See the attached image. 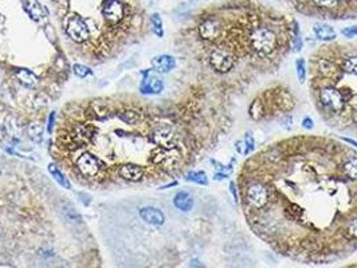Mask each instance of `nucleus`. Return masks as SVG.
<instances>
[{
    "label": "nucleus",
    "mask_w": 357,
    "mask_h": 268,
    "mask_svg": "<svg viewBox=\"0 0 357 268\" xmlns=\"http://www.w3.org/2000/svg\"><path fill=\"white\" fill-rule=\"evenodd\" d=\"M149 140L150 142H153L155 145H157L159 148H164V149H172V148H176V144H178V135L175 133L171 126H159L156 128L152 133L149 134Z\"/></svg>",
    "instance_id": "0eeeda50"
},
{
    "label": "nucleus",
    "mask_w": 357,
    "mask_h": 268,
    "mask_svg": "<svg viewBox=\"0 0 357 268\" xmlns=\"http://www.w3.org/2000/svg\"><path fill=\"white\" fill-rule=\"evenodd\" d=\"M173 205L181 212H190L194 208V196L187 191H180L173 197Z\"/></svg>",
    "instance_id": "dca6fc26"
},
{
    "label": "nucleus",
    "mask_w": 357,
    "mask_h": 268,
    "mask_svg": "<svg viewBox=\"0 0 357 268\" xmlns=\"http://www.w3.org/2000/svg\"><path fill=\"white\" fill-rule=\"evenodd\" d=\"M248 43H250L251 50L258 55L267 57L276 51V46H278V38L273 30L266 26H260L251 31V34L248 36Z\"/></svg>",
    "instance_id": "f257e3e1"
},
{
    "label": "nucleus",
    "mask_w": 357,
    "mask_h": 268,
    "mask_svg": "<svg viewBox=\"0 0 357 268\" xmlns=\"http://www.w3.org/2000/svg\"><path fill=\"white\" fill-rule=\"evenodd\" d=\"M301 126L306 129V130H311V129L314 128V121L311 119L310 117H304V119L301 122Z\"/></svg>",
    "instance_id": "ea45409f"
},
{
    "label": "nucleus",
    "mask_w": 357,
    "mask_h": 268,
    "mask_svg": "<svg viewBox=\"0 0 357 268\" xmlns=\"http://www.w3.org/2000/svg\"><path fill=\"white\" fill-rule=\"evenodd\" d=\"M52 122H54V113H52L51 116H50V123H49V132H51Z\"/></svg>",
    "instance_id": "a18cd8bd"
},
{
    "label": "nucleus",
    "mask_w": 357,
    "mask_h": 268,
    "mask_svg": "<svg viewBox=\"0 0 357 268\" xmlns=\"http://www.w3.org/2000/svg\"><path fill=\"white\" fill-rule=\"evenodd\" d=\"M191 266H192V267H195V266H197V267H203V264H199L197 260H192V262H191Z\"/></svg>",
    "instance_id": "de8ad7c7"
},
{
    "label": "nucleus",
    "mask_w": 357,
    "mask_h": 268,
    "mask_svg": "<svg viewBox=\"0 0 357 268\" xmlns=\"http://www.w3.org/2000/svg\"><path fill=\"white\" fill-rule=\"evenodd\" d=\"M235 55L225 50V48H215L212 53L210 54V64L213 70L218 71L220 74H226L235 66Z\"/></svg>",
    "instance_id": "20e7f679"
},
{
    "label": "nucleus",
    "mask_w": 357,
    "mask_h": 268,
    "mask_svg": "<svg viewBox=\"0 0 357 268\" xmlns=\"http://www.w3.org/2000/svg\"><path fill=\"white\" fill-rule=\"evenodd\" d=\"M75 166L80 170V173L85 177H96L99 175V172L102 169L104 164L96 156H93L92 153H82L80 157L75 161Z\"/></svg>",
    "instance_id": "39448f33"
},
{
    "label": "nucleus",
    "mask_w": 357,
    "mask_h": 268,
    "mask_svg": "<svg viewBox=\"0 0 357 268\" xmlns=\"http://www.w3.org/2000/svg\"><path fill=\"white\" fill-rule=\"evenodd\" d=\"M243 140L246 142V146H247V154L253 152L254 149H255V140H254L253 134L251 133H246L244 134V137H243Z\"/></svg>",
    "instance_id": "f704fd0d"
},
{
    "label": "nucleus",
    "mask_w": 357,
    "mask_h": 268,
    "mask_svg": "<svg viewBox=\"0 0 357 268\" xmlns=\"http://www.w3.org/2000/svg\"><path fill=\"white\" fill-rule=\"evenodd\" d=\"M185 180L197 185H208V177L203 170H191L185 175Z\"/></svg>",
    "instance_id": "393cba45"
},
{
    "label": "nucleus",
    "mask_w": 357,
    "mask_h": 268,
    "mask_svg": "<svg viewBox=\"0 0 357 268\" xmlns=\"http://www.w3.org/2000/svg\"><path fill=\"white\" fill-rule=\"evenodd\" d=\"M102 15L105 20L110 24L120 23L125 15V8L118 0H106L102 7Z\"/></svg>",
    "instance_id": "1a4fd4ad"
},
{
    "label": "nucleus",
    "mask_w": 357,
    "mask_h": 268,
    "mask_svg": "<svg viewBox=\"0 0 357 268\" xmlns=\"http://www.w3.org/2000/svg\"><path fill=\"white\" fill-rule=\"evenodd\" d=\"M152 24H153V31H155V34L159 38H162V34H164V31H162V20L160 18V15L159 14H153L152 15Z\"/></svg>",
    "instance_id": "7c9ffc66"
},
{
    "label": "nucleus",
    "mask_w": 357,
    "mask_h": 268,
    "mask_svg": "<svg viewBox=\"0 0 357 268\" xmlns=\"http://www.w3.org/2000/svg\"><path fill=\"white\" fill-rule=\"evenodd\" d=\"M52 1H55V3H59V4H65V3H67L69 0H52Z\"/></svg>",
    "instance_id": "09e8293b"
},
{
    "label": "nucleus",
    "mask_w": 357,
    "mask_h": 268,
    "mask_svg": "<svg viewBox=\"0 0 357 268\" xmlns=\"http://www.w3.org/2000/svg\"><path fill=\"white\" fill-rule=\"evenodd\" d=\"M341 140L344 141V142H346V144H351L352 146L357 148V141L352 140V138H346V137H341Z\"/></svg>",
    "instance_id": "c03bdc74"
},
{
    "label": "nucleus",
    "mask_w": 357,
    "mask_h": 268,
    "mask_svg": "<svg viewBox=\"0 0 357 268\" xmlns=\"http://www.w3.org/2000/svg\"><path fill=\"white\" fill-rule=\"evenodd\" d=\"M235 150L241 156H247V146H246L244 140L235 141Z\"/></svg>",
    "instance_id": "e433bc0d"
},
{
    "label": "nucleus",
    "mask_w": 357,
    "mask_h": 268,
    "mask_svg": "<svg viewBox=\"0 0 357 268\" xmlns=\"http://www.w3.org/2000/svg\"><path fill=\"white\" fill-rule=\"evenodd\" d=\"M295 70H297V76L300 83H305L306 81V62L305 59L298 58L295 60Z\"/></svg>",
    "instance_id": "c756f323"
},
{
    "label": "nucleus",
    "mask_w": 357,
    "mask_h": 268,
    "mask_svg": "<svg viewBox=\"0 0 357 268\" xmlns=\"http://www.w3.org/2000/svg\"><path fill=\"white\" fill-rule=\"evenodd\" d=\"M73 70H74L75 75L80 76V78H85V76L92 74V70L87 66H85V64H74Z\"/></svg>",
    "instance_id": "2f4dec72"
},
{
    "label": "nucleus",
    "mask_w": 357,
    "mask_h": 268,
    "mask_svg": "<svg viewBox=\"0 0 357 268\" xmlns=\"http://www.w3.org/2000/svg\"><path fill=\"white\" fill-rule=\"evenodd\" d=\"M313 32L317 39L324 42H332L337 38L336 30L328 23H316L313 27Z\"/></svg>",
    "instance_id": "2eb2a0df"
},
{
    "label": "nucleus",
    "mask_w": 357,
    "mask_h": 268,
    "mask_svg": "<svg viewBox=\"0 0 357 268\" xmlns=\"http://www.w3.org/2000/svg\"><path fill=\"white\" fill-rule=\"evenodd\" d=\"M78 196L81 197V198H80V200H81L82 204H83V205H89V204H90V196H89V194H86V193H80Z\"/></svg>",
    "instance_id": "37998d69"
},
{
    "label": "nucleus",
    "mask_w": 357,
    "mask_h": 268,
    "mask_svg": "<svg viewBox=\"0 0 357 268\" xmlns=\"http://www.w3.org/2000/svg\"><path fill=\"white\" fill-rule=\"evenodd\" d=\"M118 175L121 176L124 180L130 181V182H137L143 180L145 175V169L137 164H124L118 169Z\"/></svg>",
    "instance_id": "f8f14e48"
},
{
    "label": "nucleus",
    "mask_w": 357,
    "mask_h": 268,
    "mask_svg": "<svg viewBox=\"0 0 357 268\" xmlns=\"http://www.w3.org/2000/svg\"><path fill=\"white\" fill-rule=\"evenodd\" d=\"M4 137H6V132L3 130V128L0 126V141L4 140Z\"/></svg>",
    "instance_id": "49530a36"
},
{
    "label": "nucleus",
    "mask_w": 357,
    "mask_h": 268,
    "mask_svg": "<svg viewBox=\"0 0 357 268\" xmlns=\"http://www.w3.org/2000/svg\"><path fill=\"white\" fill-rule=\"evenodd\" d=\"M118 118L121 119L124 123H129V125H136L141 121V116L140 113L134 110H125L118 114Z\"/></svg>",
    "instance_id": "bb28decb"
},
{
    "label": "nucleus",
    "mask_w": 357,
    "mask_h": 268,
    "mask_svg": "<svg viewBox=\"0 0 357 268\" xmlns=\"http://www.w3.org/2000/svg\"><path fill=\"white\" fill-rule=\"evenodd\" d=\"M27 135L29 138L35 144H41L43 141V128L42 125L38 121H34V122H30L27 125Z\"/></svg>",
    "instance_id": "412c9836"
},
{
    "label": "nucleus",
    "mask_w": 357,
    "mask_h": 268,
    "mask_svg": "<svg viewBox=\"0 0 357 268\" xmlns=\"http://www.w3.org/2000/svg\"><path fill=\"white\" fill-rule=\"evenodd\" d=\"M344 231H345L346 236H348L349 239L357 240V216L346 222Z\"/></svg>",
    "instance_id": "c85d7f7f"
},
{
    "label": "nucleus",
    "mask_w": 357,
    "mask_h": 268,
    "mask_svg": "<svg viewBox=\"0 0 357 268\" xmlns=\"http://www.w3.org/2000/svg\"><path fill=\"white\" fill-rule=\"evenodd\" d=\"M265 113H266V106H265V102L262 101V98H255L250 104L248 106V116L251 117V119L253 121H260L263 117H265Z\"/></svg>",
    "instance_id": "aec40b11"
},
{
    "label": "nucleus",
    "mask_w": 357,
    "mask_h": 268,
    "mask_svg": "<svg viewBox=\"0 0 357 268\" xmlns=\"http://www.w3.org/2000/svg\"><path fill=\"white\" fill-rule=\"evenodd\" d=\"M16 78L19 83H22L23 86L29 89H35L38 86V76L35 75L32 71L27 70V69H16L15 71Z\"/></svg>",
    "instance_id": "6ab92c4d"
},
{
    "label": "nucleus",
    "mask_w": 357,
    "mask_h": 268,
    "mask_svg": "<svg viewBox=\"0 0 357 268\" xmlns=\"http://www.w3.org/2000/svg\"><path fill=\"white\" fill-rule=\"evenodd\" d=\"M62 216H64V219L66 222L73 224V225L82 224V216L73 207H70V205H65L64 208H62Z\"/></svg>",
    "instance_id": "5701e85b"
},
{
    "label": "nucleus",
    "mask_w": 357,
    "mask_h": 268,
    "mask_svg": "<svg viewBox=\"0 0 357 268\" xmlns=\"http://www.w3.org/2000/svg\"><path fill=\"white\" fill-rule=\"evenodd\" d=\"M97 129L89 123H77L71 130V138L78 144H87L93 140Z\"/></svg>",
    "instance_id": "9b49d317"
},
{
    "label": "nucleus",
    "mask_w": 357,
    "mask_h": 268,
    "mask_svg": "<svg viewBox=\"0 0 357 268\" xmlns=\"http://www.w3.org/2000/svg\"><path fill=\"white\" fill-rule=\"evenodd\" d=\"M281 126H282L285 130H290V129L293 128V117L290 116V114L283 116L282 119H281Z\"/></svg>",
    "instance_id": "58836bf2"
},
{
    "label": "nucleus",
    "mask_w": 357,
    "mask_h": 268,
    "mask_svg": "<svg viewBox=\"0 0 357 268\" xmlns=\"http://www.w3.org/2000/svg\"><path fill=\"white\" fill-rule=\"evenodd\" d=\"M230 192L232 193V197H234V201L238 203V191H236V185L234 181H230Z\"/></svg>",
    "instance_id": "a19ab883"
},
{
    "label": "nucleus",
    "mask_w": 357,
    "mask_h": 268,
    "mask_svg": "<svg viewBox=\"0 0 357 268\" xmlns=\"http://www.w3.org/2000/svg\"><path fill=\"white\" fill-rule=\"evenodd\" d=\"M150 64H152V67H153V70L156 73L167 74V73H169V71L176 67V59L171 57V55L162 54V55H157V57L152 59Z\"/></svg>",
    "instance_id": "4468645a"
},
{
    "label": "nucleus",
    "mask_w": 357,
    "mask_h": 268,
    "mask_svg": "<svg viewBox=\"0 0 357 268\" xmlns=\"http://www.w3.org/2000/svg\"><path fill=\"white\" fill-rule=\"evenodd\" d=\"M295 34L293 35V48H294V51H301V48H302V45H304V42H302V39L300 38V31H298V27H297V23H295Z\"/></svg>",
    "instance_id": "473e14b6"
},
{
    "label": "nucleus",
    "mask_w": 357,
    "mask_h": 268,
    "mask_svg": "<svg viewBox=\"0 0 357 268\" xmlns=\"http://www.w3.org/2000/svg\"><path fill=\"white\" fill-rule=\"evenodd\" d=\"M341 70L346 73V74H352V75H357V57H351L346 58L342 64H341Z\"/></svg>",
    "instance_id": "cd10ccee"
},
{
    "label": "nucleus",
    "mask_w": 357,
    "mask_h": 268,
    "mask_svg": "<svg viewBox=\"0 0 357 268\" xmlns=\"http://www.w3.org/2000/svg\"><path fill=\"white\" fill-rule=\"evenodd\" d=\"M66 34L71 41L82 43L89 38L90 30L80 15H71L66 23Z\"/></svg>",
    "instance_id": "423d86ee"
},
{
    "label": "nucleus",
    "mask_w": 357,
    "mask_h": 268,
    "mask_svg": "<svg viewBox=\"0 0 357 268\" xmlns=\"http://www.w3.org/2000/svg\"><path fill=\"white\" fill-rule=\"evenodd\" d=\"M227 177H228V175H227L226 172H222V170H219V172H216V173L213 175V180L222 181V180H226Z\"/></svg>",
    "instance_id": "79ce46f5"
},
{
    "label": "nucleus",
    "mask_w": 357,
    "mask_h": 268,
    "mask_svg": "<svg viewBox=\"0 0 357 268\" xmlns=\"http://www.w3.org/2000/svg\"><path fill=\"white\" fill-rule=\"evenodd\" d=\"M318 70L323 74L324 76L326 78H330V76H334L337 74V67L333 62H330L328 59H320L318 60Z\"/></svg>",
    "instance_id": "b1692460"
},
{
    "label": "nucleus",
    "mask_w": 357,
    "mask_h": 268,
    "mask_svg": "<svg viewBox=\"0 0 357 268\" xmlns=\"http://www.w3.org/2000/svg\"><path fill=\"white\" fill-rule=\"evenodd\" d=\"M314 4L321 8H334L339 4V0H313Z\"/></svg>",
    "instance_id": "72a5a7b5"
},
{
    "label": "nucleus",
    "mask_w": 357,
    "mask_h": 268,
    "mask_svg": "<svg viewBox=\"0 0 357 268\" xmlns=\"http://www.w3.org/2000/svg\"><path fill=\"white\" fill-rule=\"evenodd\" d=\"M274 104L278 106V109H281L282 111H290L294 107V98L292 97V94L289 93L288 90H283L281 89L279 91H276L274 95Z\"/></svg>",
    "instance_id": "a211bd4d"
},
{
    "label": "nucleus",
    "mask_w": 357,
    "mask_h": 268,
    "mask_svg": "<svg viewBox=\"0 0 357 268\" xmlns=\"http://www.w3.org/2000/svg\"><path fill=\"white\" fill-rule=\"evenodd\" d=\"M341 34L348 38V39H352L357 36V26H351V27H346V29L341 30Z\"/></svg>",
    "instance_id": "4c0bfd02"
},
{
    "label": "nucleus",
    "mask_w": 357,
    "mask_h": 268,
    "mask_svg": "<svg viewBox=\"0 0 357 268\" xmlns=\"http://www.w3.org/2000/svg\"><path fill=\"white\" fill-rule=\"evenodd\" d=\"M222 26L218 19H206L199 24V34L204 41H215L220 35Z\"/></svg>",
    "instance_id": "9d476101"
},
{
    "label": "nucleus",
    "mask_w": 357,
    "mask_h": 268,
    "mask_svg": "<svg viewBox=\"0 0 357 268\" xmlns=\"http://www.w3.org/2000/svg\"><path fill=\"white\" fill-rule=\"evenodd\" d=\"M140 217L144 220V223L155 227H160L165 222V216L162 210L155 207H144L140 209Z\"/></svg>",
    "instance_id": "ddd939ff"
},
{
    "label": "nucleus",
    "mask_w": 357,
    "mask_h": 268,
    "mask_svg": "<svg viewBox=\"0 0 357 268\" xmlns=\"http://www.w3.org/2000/svg\"><path fill=\"white\" fill-rule=\"evenodd\" d=\"M162 89H164V83L159 76H146L141 83V91L144 94H160Z\"/></svg>",
    "instance_id": "f3484780"
},
{
    "label": "nucleus",
    "mask_w": 357,
    "mask_h": 268,
    "mask_svg": "<svg viewBox=\"0 0 357 268\" xmlns=\"http://www.w3.org/2000/svg\"><path fill=\"white\" fill-rule=\"evenodd\" d=\"M49 172H50V175L52 176V179L57 181L61 187L66 188V189H71V185H70L69 180H67V179L62 175V172L58 169L55 165L50 164V165H49Z\"/></svg>",
    "instance_id": "a878e982"
},
{
    "label": "nucleus",
    "mask_w": 357,
    "mask_h": 268,
    "mask_svg": "<svg viewBox=\"0 0 357 268\" xmlns=\"http://www.w3.org/2000/svg\"><path fill=\"white\" fill-rule=\"evenodd\" d=\"M27 10H29L30 15L34 19H39L42 16V14H43L42 8L38 4H30V6H27Z\"/></svg>",
    "instance_id": "c9c22d12"
},
{
    "label": "nucleus",
    "mask_w": 357,
    "mask_h": 268,
    "mask_svg": "<svg viewBox=\"0 0 357 268\" xmlns=\"http://www.w3.org/2000/svg\"><path fill=\"white\" fill-rule=\"evenodd\" d=\"M342 173L346 179L352 181H357V157H351L344 161L342 166Z\"/></svg>",
    "instance_id": "4be33fe9"
},
{
    "label": "nucleus",
    "mask_w": 357,
    "mask_h": 268,
    "mask_svg": "<svg viewBox=\"0 0 357 268\" xmlns=\"http://www.w3.org/2000/svg\"><path fill=\"white\" fill-rule=\"evenodd\" d=\"M318 99L326 110L333 113H340L345 107V98L340 90L336 88H324L318 94Z\"/></svg>",
    "instance_id": "7ed1b4c3"
},
{
    "label": "nucleus",
    "mask_w": 357,
    "mask_h": 268,
    "mask_svg": "<svg viewBox=\"0 0 357 268\" xmlns=\"http://www.w3.org/2000/svg\"><path fill=\"white\" fill-rule=\"evenodd\" d=\"M244 200L254 209H262L270 201V189L263 182H253L246 188Z\"/></svg>",
    "instance_id": "f03ea898"
},
{
    "label": "nucleus",
    "mask_w": 357,
    "mask_h": 268,
    "mask_svg": "<svg viewBox=\"0 0 357 268\" xmlns=\"http://www.w3.org/2000/svg\"><path fill=\"white\" fill-rule=\"evenodd\" d=\"M150 161L155 165L164 168V169H172L173 166H176L180 161V152L176 148H172V149L157 148L152 152Z\"/></svg>",
    "instance_id": "6e6552de"
}]
</instances>
